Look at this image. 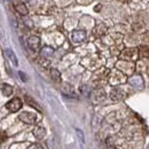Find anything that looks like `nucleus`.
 Listing matches in <instances>:
<instances>
[{
  "label": "nucleus",
  "mask_w": 149,
  "mask_h": 149,
  "mask_svg": "<svg viewBox=\"0 0 149 149\" xmlns=\"http://www.w3.org/2000/svg\"><path fill=\"white\" fill-rule=\"evenodd\" d=\"M51 77L55 81H61V74L57 69H51Z\"/></svg>",
  "instance_id": "12"
},
{
  "label": "nucleus",
  "mask_w": 149,
  "mask_h": 149,
  "mask_svg": "<svg viewBox=\"0 0 149 149\" xmlns=\"http://www.w3.org/2000/svg\"><path fill=\"white\" fill-rule=\"evenodd\" d=\"M71 39L76 44H79L86 39V32L84 30H74L71 35Z\"/></svg>",
  "instance_id": "4"
},
{
  "label": "nucleus",
  "mask_w": 149,
  "mask_h": 149,
  "mask_svg": "<svg viewBox=\"0 0 149 149\" xmlns=\"http://www.w3.org/2000/svg\"><path fill=\"white\" fill-rule=\"evenodd\" d=\"M15 9H16V12L21 14V15H26L28 14V8H26V6L24 5V3H22V2H19L17 5H15Z\"/></svg>",
  "instance_id": "10"
},
{
  "label": "nucleus",
  "mask_w": 149,
  "mask_h": 149,
  "mask_svg": "<svg viewBox=\"0 0 149 149\" xmlns=\"http://www.w3.org/2000/svg\"><path fill=\"white\" fill-rule=\"evenodd\" d=\"M5 1H10V0H5Z\"/></svg>",
  "instance_id": "18"
},
{
  "label": "nucleus",
  "mask_w": 149,
  "mask_h": 149,
  "mask_svg": "<svg viewBox=\"0 0 149 149\" xmlns=\"http://www.w3.org/2000/svg\"><path fill=\"white\" fill-rule=\"evenodd\" d=\"M40 53H41V56H44V57H51L54 54V49L51 46H45L41 48Z\"/></svg>",
  "instance_id": "8"
},
{
  "label": "nucleus",
  "mask_w": 149,
  "mask_h": 149,
  "mask_svg": "<svg viewBox=\"0 0 149 149\" xmlns=\"http://www.w3.org/2000/svg\"><path fill=\"white\" fill-rule=\"evenodd\" d=\"M32 133H33V135H35V138H36V139L41 140V139H44V138H45V135H46V129H45V127H42V126H37V127H35V129H33Z\"/></svg>",
  "instance_id": "6"
},
{
  "label": "nucleus",
  "mask_w": 149,
  "mask_h": 149,
  "mask_svg": "<svg viewBox=\"0 0 149 149\" xmlns=\"http://www.w3.org/2000/svg\"><path fill=\"white\" fill-rule=\"evenodd\" d=\"M26 1H29V2H32V1H33V0H26Z\"/></svg>",
  "instance_id": "17"
},
{
  "label": "nucleus",
  "mask_w": 149,
  "mask_h": 149,
  "mask_svg": "<svg viewBox=\"0 0 149 149\" xmlns=\"http://www.w3.org/2000/svg\"><path fill=\"white\" fill-rule=\"evenodd\" d=\"M19 120H22L25 124H35L37 122V115L29 111H23L19 113Z\"/></svg>",
  "instance_id": "1"
},
{
  "label": "nucleus",
  "mask_w": 149,
  "mask_h": 149,
  "mask_svg": "<svg viewBox=\"0 0 149 149\" xmlns=\"http://www.w3.org/2000/svg\"><path fill=\"white\" fill-rule=\"evenodd\" d=\"M6 108L10 112L19 111V109L22 108V101L19 100V97H14V99H12L10 101H8L6 103Z\"/></svg>",
  "instance_id": "2"
},
{
  "label": "nucleus",
  "mask_w": 149,
  "mask_h": 149,
  "mask_svg": "<svg viewBox=\"0 0 149 149\" xmlns=\"http://www.w3.org/2000/svg\"><path fill=\"white\" fill-rule=\"evenodd\" d=\"M129 83H130L131 85L135 86V87H141V86L143 85V80H142L141 76H139V74L131 77L130 79H129Z\"/></svg>",
  "instance_id": "7"
},
{
  "label": "nucleus",
  "mask_w": 149,
  "mask_h": 149,
  "mask_svg": "<svg viewBox=\"0 0 149 149\" xmlns=\"http://www.w3.org/2000/svg\"><path fill=\"white\" fill-rule=\"evenodd\" d=\"M28 149H44V148H42V146L39 145V143H33V145H31Z\"/></svg>",
  "instance_id": "15"
},
{
  "label": "nucleus",
  "mask_w": 149,
  "mask_h": 149,
  "mask_svg": "<svg viewBox=\"0 0 149 149\" xmlns=\"http://www.w3.org/2000/svg\"><path fill=\"white\" fill-rule=\"evenodd\" d=\"M122 96H123V93H122L120 91H118V90L112 91V93H111L112 100H119V99H122Z\"/></svg>",
  "instance_id": "13"
},
{
  "label": "nucleus",
  "mask_w": 149,
  "mask_h": 149,
  "mask_svg": "<svg viewBox=\"0 0 149 149\" xmlns=\"http://www.w3.org/2000/svg\"><path fill=\"white\" fill-rule=\"evenodd\" d=\"M19 76H21V78H22V80H23V81H26V80H28V78H26V74H23L22 71H19Z\"/></svg>",
  "instance_id": "16"
},
{
  "label": "nucleus",
  "mask_w": 149,
  "mask_h": 149,
  "mask_svg": "<svg viewBox=\"0 0 149 149\" xmlns=\"http://www.w3.org/2000/svg\"><path fill=\"white\" fill-rule=\"evenodd\" d=\"M1 92L5 96H10L13 93V86H10L9 84H2L1 85Z\"/></svg>",
  "instance_id": "9"
},
{
  "label": "nucleus",
  "mask_w": 149,
  "mask_h": 149,
  "mask_svg": "<svg viewBox=\"0 0 149 149\" xmlns=\"http://www.w3.org/2000/svg\"><path fill=\"white\" fill-rule=\"evenodd\" d=\"M5 55H6V57L15 65V67H17L19 65V61H17V57H16V55L14 54V52L12 51V49H9V48H7V49H5Z\"/></svg>",
  "instance_id": "5"
},
{
  "label": "nucleus",
  "mask_w": 149,
  "mask_h": 149,
  "mask_svg": "<svg viewBox=\"0 0 149 149\" xmlns=\"http://www.w3.org/2000/svg\"><path fill=\"white\" fill-rule=\"evenodd\" d=\"M76 132H77V135H78V138H79L80 142H81V143H84L85 139H84V133H83V131H80L79 129H77V130H76Z\"/></svg>",
  "instance_id": "14"
},
{
  "label": "nucleus",
  "mask_w": 149,
  "mask_h": 149,
  "mask_svg": "<svg viewBox=\"0 0 149 149\" xmlns=\"http://www.w3.org/2000/svg\"><path fill=\"white\" fill-rule=\"evenodd\" d=\"M25 101H26V103H28L29 106L33 107L36 110H38V111H41V108L39 107V104H38L37 102H35V101H33V100H32L30 96H28V95H26V96H25Z\"/></svg>",
  "instance_id": "11"
},
{
  "label": "nucleus",
  "mask_w": 149,
  "mask_h": 149,
  "mask_svg": "<svg viewBox=\"0 0 149 149\" xmlns=\"http://www.w3.org/2000/svg\"><path fill=\"white\" fill-rule=\"evenodd\" d=\"M28 46L33 51V52H38L40 48V38L37 36H31L28 39Z\"/></svg>",
  "instance_id": "3"
}]
</instances>
